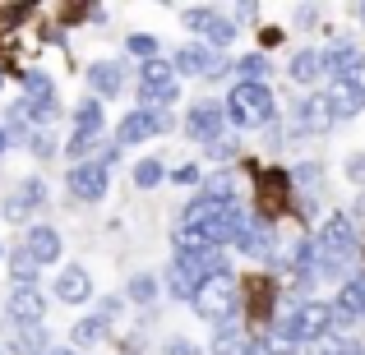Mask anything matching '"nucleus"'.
<instances>
[{
	"label": "nucleus",
	"mask_w": 365,
	"mask_h": 355,
	"mask_svg": "<svg viewBox=\"0 0 365 355\" xmlns=\"http://www.w3.org/2000/svg\"><path fill=\"white\" fill-rule=\"evenodd\" d=\"M273 116L277 107L264 83H236L232 97H227V120L241 124V129H264V124H273Z\"/></svg>",
	"instance_id": "1"
},
{
	"label": "nucleus",
	"mask_w": 365,
	"mask_h": 355,
	"mask_svg": "<svg viewBox=\"0 0 365 355\" xmlns=\"http://www.w3.org/2000/svg\"><path fill=\"white\" fill-rule=\"evenodd\" d=\"M195 314L204 323H232V314H236V304H241V286H236V277L232 272H217V277H208L204 286L195 291Z\"/></svg>",
	"instance_id": "2"
},
{
	"label": "nucleus",
	"mask_w": 365,
	"mask_h": 355,
	"mask_svg": "<svg viewBox=\"0 0 365 355\" xmlns=\"http://www.w3.org/2000/svg\"><path fill=\"white\" fill-rule=\"evenodd\" d=\"M314 254H324V258H338V263H347V258L356 254V226H351V217H347V213H333V217H324L319 235H314Z\"/></svg>",
	"instance_id": "3"
},
{
	"label": "nucleus",
	"mask_w": 365,
	"mask_h": 355,
	"mask_svg": "<svg viewBox=\"0 0 365 355\" xmlns=\"http://www.w3.org/2000/svg\"><path fill=\"white\" fill-rule=\"evenodd\" d=\"M287 332H292V341L301 346V341H319V337H329V304L324 300H305V304H296V314L282 323Z\"/></svg>",
	"instance_id": "4"
},
{
	"label": "nucleus",
	"mask_w": 365,
	"mask_h": 355,
	"mask_svg": "<svg viewBox=\"0 0 365 355\" xmlns=\"http://www.w3.org/2000/svg\"><path fill=\"white\" fill-rule=\"evenodd\" d=\"M162 129H171V120L162 116V111H153V107H139V111H130V116L120 120V129H116V148L143 143V139H153V134H162Z\"/></svg>",
	"instance_id": "5"
},
{
	"label": "nucleus",
	"mask_w": 365,
	"mask_h": 355,
	"mask_svg": "<svg viewBox=\"0 0 365 355\" xmlns=\"http://www.w3.org/2000/svg\"><path fill=\"white\" fill-rule=\"evenodd\" d=\"M324 107H329L333 120H347L365 111V83L361 79H333L329 92H324Z\"/></svg>",
	"instance_id": "6"
},
{
	"label": "nucleus",
	"mask_w": 365,
	"mask_h": 355,
	"mask_svg": "<svg viewBox=\"0 0 365 355\" xmlns=\"http://www.w3.org/2000/svg\"><path fill=\"white\" fill-rule=\"evenodd\" d=\"M241 226H245V208H241V203H222L204 226H195V231L204 235L208 249H222L227 240H236V231H241Z\"/></svg>",
	"instance_id": "7"
},
{
	"label": "nucleus",
	"mask_w": 365,
	"mask_h": 355,
	"mask_svg": "<svg viewBox=\"0 0 365 355\" xmlns=\"http://www.w3.org/2000/svg\"><path fill=\"white\" fill-rule=\"evenodd\" d=\"M139 92L148 102H176L180 97V83H176V74H171V65L167 60H143V70H139Z\"/></svg>",
	"instance_id": "8"
},
{
	"label": "nucleus",
	"mask_w": 365,
	"mask_h": 355,
	"mask_svg": "<svg viewBox=\"0 0 365 355\" xmlns=\"http://www.w3.org/2000/svg\"><path fill=\"white\" fill-rule=\"evenodd\" d=\"M185 129H190V139H195V143H204V148H213V143L222 139V129H227V111L217 107V102H199V107L190 111Z\"/></svg>",
	"instance_id": "9"
},
{
	"label": "nucleus",
	"mask_w": 365,
	"mask_h": 355,
	"mask_svg": "<svg viewBox=\"0 0 365 355\" xmlns=\"http://www.w3.org/2000/svg\"><path fill=\"white\" fill-rule=\"evenodd\" d=\"M65 185H70L74 198L98 203V198L107 194V166H102V161H83V166H74L70 176H65Z\"/></svg>",
	"instance_id": "10"
},
{
	"label": "nucleus",
	"mask_w": 365,
	"mask_h": 355,
	"mask_svg": "<svg viewBox=\"0 0 365 355\" xmlns=\"http://www.w3.org/2000/svg\"><path fill=\"white\" fill-rule=\"evenodd\" d=\"M361 46H351V42H333V46H324L319 51V74L329 70L333 79H356V70H361Z\"/></svg>",
	"instance_id": "11"
},
{
	"label": "nucleus",
	"mask_w": 365,
	"mask_h": 355,
	"mask_svg": "<svg viewBox=\"0 0 365 355\" xmlns=\"http://www.w3.org/2000/svg\"><path fill=\"white\" fill-rule=\"evenodd\" d=\"M42 314H46V300L33 286H14V291H9V319H14L19 328H37Z\"/></svg>",
	"instance_id": "12"
},
{
	"label": "nucleus",
	"mask_w": 365,
	"mask_h": 355,
	"mask_svg": "<svg viewBox=\"0 0 365 355\" xmlns=\"http://www.w3.org/2000/svg\"><path fill=\"white\" fill-rule=\"evenodd\" d=\"M236 245H241V254H250V258H268L273 254V226H268L264 217H245V226L236 231Z\"/></svg>",
	"instance_id": "13"
},
{
	"label": "nucleus",
	"mask_w": 365,
	"mask_h": 355,
	"mask_svg": "<svg viewBox=\"0 0 365 355\" xmlns=\"http://www.w3.org/2000/svg\"><path fill=\"white\" fill-rule=\"evenodd\" d=\"M185 18H190V28H199L213 46H232L236 42V23L222 18V14H213V9H190Z\"/></svg>",
	"instance_id": "14"
},
{
	"label": "nucleus",
	"mask_w": 365,
	"mask_h": 355,
	"mask_svg": "<svg viewBox=\"0 0 365 355\" xmlns=\"http://www.w3.org/2000/svg\"><path fill=\"white\" fill-rule=\"evenodd\" d=\"M167 286H171V295H176V300H195V291L199 286H204V277H199V267H195V258H171V272H167Z\"/></svg>",
	"instance_id": "15"
},
{
	"label": "nucleus",
	"mask_w": 365,
	"mask_h": 355,
	"mask_svg": "<svg viewBox=\"0 0 365 355\" xmlns=\"http://www.w3.org/2000/svg\"><path fill=\"white\" fill-rule=\"evenodd\" d=\"M329 124H333V116H329V107H324V97H305V102H296V107H292V129L324 134Z\"/></svg>",
	"instance_id": "16"
},
{
	"label": "nucleus",
	"mask_w": 365,
	"mask_h": 355,
	"mask_svg": "<svg viewBox=\"0 0 365 355\" xmlns=\"http://www.w3.org/2000/svg\"><path fill=\"white\" fill-rule=\"evenodd\" d=\"M171 74H213V79H217V74H227V65L213 60L204 46H180L176 60H171Z\"/></svg>",
	"instance_id": "17"
},
{
	"label": "nucleus",
	"mask_w": 365,
	"mask_h": 355,
	"mask_svg": "<svg viewBox=\"0 0 365 355\" xmlns=\"http://www.w3.org/2000/svg\"><path fill=\"white\" fill-rule=\"evenodd\" d=\"M24 254L33 258L37 267H42V263H56V258H61V235H56L51 226H33L28 240H24Z\"/></svg>",
	"instance_id": "18"
},
{
	"label": "nucleus",
	"mask_w": 365,
	"mask_h": 355,
	"mask_svg": "<svg viewBox=\"0 0 365 355\" xmlns=\"http://www.w3.org/2000/svg\"><path fill=\"white\" fill-rule=\"evenodd\" d=\"M24 107H61L56 102V83L42 70H24Z\"/></svg>",
	"instance_id": "19"
},
{
	"label": "nucleus",
	"mask_w": 365,
	"mask_h": 355,
	"mask_svg": "<svg viewBox=\"0 0 365 355\" xmlns=\"http://www.w3.org/2000/svg\"><path fill=\"white\" fill-rule=\"evenodd\" d=\"M88 291H93V282H88V272L83 267H65L61 277H56V295H61L65 304H79V300H88Z\"/></svg>",
	"instance_id": "20"
},
{
	"label": "nucleus",
	"mask_w": 365,
	"mask_h": 355,
	"mask_svg": "<svg viewBox=\"0 0 365 355\" xmlns=\"http://www.w3.org/2000/svg\"><path fill=\"white\" fill-rule=\"evenodd\" d=\"M88 83H93V92H102V97H116V92L125 88V70L116 60H102V65L88 70Z\"/></svg>",
	"instance_id": "21"
},
{
	"label": "nucleus",
	"mask_w": 365,
	"mask_h": 355,
	"mask_svg": "<svg viewBox=\"0 0 365 355\" xmlns=\"http://www.w3.org/2000/svg\"><path fill=\"white\" fill-rule=\"evenodd\" d=\"M333 309H342L351 323H361V319H365V277H351V282L342 286L338 300H333Z\"/></svg>",
	"instance_id": "22"
},
{
	"label": "nucleus",
	"mask_w": 365,
	"mask_h": 355,
	"mask_svg": "<svg viewBox=\"0 0 365 355\" xmlns=\"http://www.w3.org/2000/svg\"><path fill=\"white\" fill-rule=\"evenodd\" d=\"M245 346H250V337L236 323H217L213 328V355H245Z\"/></svg>",
	"instance_id": "23"
},
{
	"label": "nucleus",
	"mask_w": 365,
	"mask_h": 355,
	"mask_svg": "<svg viewBox=\"0 0 365 355\" xmlns=\"http://www.w3.org/2000/svg\"><path fill=\"white\" fill-rule=\"evenodd\" d=\"M287 189H292V185H287V176H264V185H259V198H264V222L282 208Z\"/></svg>",
	"instance_id": "24"
},
{
	"label": "nucleus",
	"mask_w": 365,
	"mask_h": 355,
	"mask_svg": "<svg viewBox=\"0 0 365 355\" xmlns=\"http://www.w3.org/2000/svg\"><path fill=\"white\" fill-rule=\"evenodd\" d=\"M287 74H292L296 83H314V79H319V51H296Z\"/></svg>",
	"instance_id": "25"
},
{
	"label": "nucleus",
	"mask_w": 365,
	"mask_h": 355,
	"mask_svg": "<svg viewBox=\"0 0 365 355\" xmlns=\"http://www.w3.org/2000/svg\"><path fill=\"white\" fill-rule=\"evenodd\" d=\"M259 351L264 355H296V341H292L287 328H268L264 337H259Z\"/></svg>",
	"instance_id": "26"
},
{
	"label": "nucleus",
	"mask_w": 365,
	"mask_h": 355,
	"mask_svg": "<svg viewBox=\"0 0 365 355\" xmlns=\"http://www.w3.org/2000/svg\"><path fill=\"white\" fill-rule=\"evenodd\" d=\"M98 143H102V129H74L70 143H65V152H70V157H88Z\"/></svg>",
	"instance_id": "27"
},
{
	"label": "nucleus",
	"mask_w": 365,
	"mask_h": 355,
	"mask_svg": "<svg viewBox=\"0 0 365 355\" xmlns=\"http://www.w3.org/2000/svg\"><path fill=\"white\" fill-rule=\"evenodd\" d=\"M9 277H14V286H33V282H37V263L24 254V249L9 258Z\"/></svg>",
	"instance_id": "28"
},
{
	"label": "nucleus",
	"mask_w": 365,
	"mask_h": 355,
	"mask_svg": "<svg viewBox=\"0 0 365 355\" xmlns=\"http://www.w3.org/2000/svg\"><path fill=\"white\" fill-rule=\"evenodd\" d=\"M314 355H365V351L356 346V341L333 337V332H329V337H319V341H314Z\"/></svg>",
	"instance_id": "29"
},
{
	"label": "nucleus",
	"mask_w": 365,
	"mask_h": 355,
	"mask_svg": "<svg viewBox=\"0 0 365 355\" xmlns=\"http://www.w3.org/2000/svg\"><path fill=\"white\" fill-rule=\"evenodd\" d=\"M102 332H107V328H102L98 319H83V323H74V328H70V337H74V346H98Z\"/></svg>",
	"instance_id": "30"
},
{
	"label": "nucleus",
	"mask_w": 365,
	"mask_h": 355,
	"mask_svg": "<svg viewBox=\"0 0 365 355\" xmlns=\"http://www.w3.org/2000/svg\"><path fill=\"white\" fill-rule=\"evenodd\" d=\"M74 129H102V107L93 97L74 107Z\"/></svg>",
	"instance_id": "31"
},
{
	"label": "nucleus",
	"mask_w": 365,
	"mask_h": 355,
	"mask_svg": "<svg viewBox=\"0 0 365 355\" xmlns=\"http://www.w3.org/2000/svg\"><path fill=\"white\" fill-rule=\"evenodd\" d=\"M134 185H139V189H153V185H162V161L143 157L139 166H134Z\"/></svg>",
	"instance_id": "32"
},
{
	"label": "nucleus",
	"mask_w": 365,
	"mask_h": 355,
	"mask_svg": "<svg viewBox=\"0 0 365 355\" xmlns=\"http://www.w3.org/2000/svg\"><path fill=\"white\" fill-rule=\"evenodd\" d=\"M130 300H134V304H153V300H158V282H153L148 272H139V277L130 282Z\"/></svg>",
	"instance_id": "33"
},
{
	"label": "nucleus",
	"mask_w": 365,
	"mask_h": 355,
	"mask_svg": "<svg viewBox=\"0 0 365 355\" xmlns=\"http://www.w3.org/2000/svg\"><path fill=\"white\" fill-rule=\"evenodd\" d=\"M236 74H241V83H264L268 60H264V55H245V60L236 65Z\"/></svg>",
	"instance_id": "34"
},
{
	"label": "nucleus",
	"mask_w": 365,
	"mask_h": 355,
	"mask_svg": "<svg viewBox=\"0 0 365 355\" xmlns=\"http://www.w3.org/2000/svg\"><path fill=\"white\" fill-rule=\"evenodd\" d=\"M14 346L28 351V355H42V351H46V332H42V328H19Z\"/></svg>",
	"instance_id": "35"
},
{
	"label": "nucleus",
	"mask_w": 365,
	"mask_h": 355,
	"mask_svg": "<svg viewBox=\"0 0 365 355\" xmlns=\"http://www.w3.org/2000/svg\"><path fill=\"white\" fill-rule=\"evenodd\" d=\"M319 176H324V171L314 166V161H305V166H296V171H292V180H287V185H296V189H314V185H319Z\"/></svg>",
	"instance_id": "36"
},
{
	"label": "nucleus",
	"mask_w": 365,
	"mask_h": 355,
	"mask_svg": "<svg viewBox=\"0 0 365 355\" xmlns=\"http://www.w3.org/2000/svg\"><path fill=\"white\" fill-rule=\"evenodd\" d=\"M19 198H24L28 208H42L46 203V185L42 180H24V185H19Z\"/></svg>",
	"instance_id": "37"
},
{
	"label": "nucleus",
	"mask_w": 365,
	"mask_h": 355,
	"mask_svg": "<svg viewBox=\"0 0 365 355\" xmlns=\"http://www.w3.org/2000/svg\"><path fill=\"white\" fill-rule=\"evenodd\" d=\"M162 355H204V351H199L190 337H171L167 346H162Z\"/></svg>",
	"instance_id": "38"
},
{
	"label": "nucleus",
	"mask_w": 365,
	"mask_h": 355,
	"mask_svg": "<svg viewBox=\"0 0 365 355\" xmlns=\"http://www.w3.org/2000/svg\"><path fill=\"white\" fill-rule=\"evenodd\" d=\"M130 51H134V55H143V60H153L158 42H153V37H143V33H134V37H130Z\"/></svg>",
	"instance_id": "39"
},
{
	"label": "nucleus",
	"mask_w": 365,
	"mask_h": 355,
	"mask_svg": "<svg viewBox=\"0 0 365 355\" xmlns=\"http://www.w3.org/2000/svg\"><path fill=\"white\" fill-rule=\"evenodd\" d=\"M347 176L365 189V157H347Z\"/></svg>",
	"instance_id": "40"
},
{
	"label": "nucleus",
	"mask_w": 365,
	"mask_h": 355,
	"mask_svg": "<svg viewBox=\"0 0 365 355\" xmlns=\"http://www.w3.org/2000/svg\"><path fill=\"white\" fill-rule=\"evenodd\" d=\"M33 152H37V157H51V134H33Z\"/></svg>",
	"instance_id": "41"
},
{
	"label": "nucleus",
	"mask_w": 365,
	"mask_h": 355,
	"mask_svg": "<svg viewBox=\"0 0 365 355\" xmlns=\"http://www.w3.org/2000/svg\"><path fill=\"white\" fill-rule=\"evenodd\" d=\"M171 180H176V185H199V166H180Z\"/></svg>",
	"instance_id": "42"
},
{
	"label": "nucleus",
	"mask_w": 365,
	"mask_h": 355,
	"mask_svg": "<svg viewBox=\"0 0 365 355\" xmlns=\"http://www.w3.org/2000/svg\"><path fill=\"white\" fill-rule=\"evenodd\" d=\"M208 152H213V157H232V152H236V143H232V139H227V134H222V139H217V143H213V148H208Z\"/></svg>",
	"instance_id": "43"
},
{
	"label": "nucleus",
	"mask_w": 365,
	"mask_h": 355,
	"mask_svg": "<svg viewBox=\"0 0 365 355\" xmlns=\"http://www.w3.org/2000/svg\"><path fill=\"white\" fill-rule=\"evenodd\" d=\"M356 213L365 217V189H361V198H356Z\"/></svg>",
	"instance_id": "44"
},
{
	"label": "nucleus",
	"mask_w": 365,
	"mask_h": 355,
	"mask_svg": "<svg viewBox=\"0 0 365 355\" xmlns=\"http://www.w3.org/2000/svg\"><path fill=\"white\" fill-rule=\"evenodd\" d=\"M9 148V139H5V124H0V152H5Z\"/></svg>",
	"instance_id": "45"
},
{
	"label": "nucleus",
	"mask_w": 365,
	"mask_h": 355,
	"mask_svg": "<svg viewBox=\"0 0 365 355\" xmlns=\"http://www.w3.org/2000/svg\"><path fill=\"white\" fill-rule=\"evenodd\" d=\"M245 355H264V351H259V346H245Z\"/></svg>",
	"instance_id": "46"
},
{
	"label": "nucleus",
	"mask_w": 365,
	"mask_h": 355,
	"mask_svg": "<svg viewBox=\"0 0 365 355\" xmlns=\"http://www.w3.org/2000/svg\"><path fill=\"white\" fill-rule=\"evenodd\" d=\"M51 355H74V351H51Z\"/></svg>",
	"instance_id": "47"
},
{
	"label": "nucleus",
	"mask_w": 365,
	"mask_h": 355,
	"mask_svg": "<svg viewBox=\"0 0 365 355\" xmlns=\"http://www.w3.org/2000/svg\"><path fill=\"white\" fill-rule=\"evenodd\" d=\"M361 18H365V5H361Z\"/></svg>",
	"instance_id": "48"
},
{
	"label": "nucleus",
	"mask_w": 365,
	"mask_h": 355,
	"mask_svg": "<svg viewBox=\"0 0 365 355\" xmlns=\"http://www.w3.org/2000/svg\"><path fill=\"white\" fill-rule=\"evenodd\" d=\"M0 254H5V249H0Z\"/></svg>",
	"instance_id": "49"
}]
</instances>
